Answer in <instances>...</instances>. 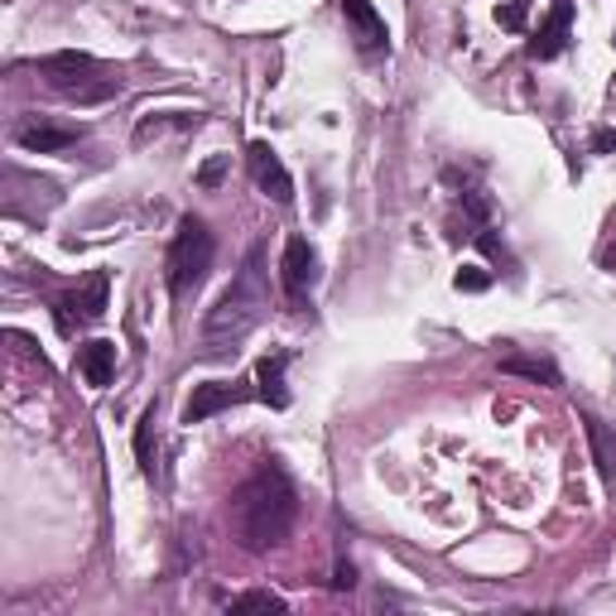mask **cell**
Masks as SVG:
<instances>
[{
  "label": "cell",
  "mask_w": 616,
  "mask_h": 616,
  "mask_svg": "<svg viewBox=\"0 0 616 616\" xmlns=\"http://www.w3.org/2000/svg\"><path fill=\"white\" fill-rule=\"evenodd\" d=\"M265 309H271V285H265V251H261V246H251L241 275L231 279L227 289H222V299L208 309V318H203L208 352H231L237 342H246L255 332V323L265 318Z\"/></svg>",
  "instance_id": "obj_2"
},
{
  "label": "cell",
  "mask_w": 616,
  "mask_h": 616,
  "mask_svg": "<svg viewBox=\"0 0 616 616\" xmlns=\"http://www.w3.org/2000/svg\"><path fill=\"white\" fill-rule=\"evenodd\" d=\"M231 612H285V598H275V592H241V598H231Z\"/></svg>",
  "instance_id": "obj_17"
},
{
  "label": "cell",
  "mask_w": 616,
  "mask_h": 616,
  "mask_svg": "<svg viewBox=\"0 0 616 616\" xmlns=\"http://www.w3.org/2000/svg\"><path fill=\"white\" fill-rule=\"evenodd\" d=\"M294 515H299V496H294V481H289L279 467H261L255 477H246L237 491H231V540H237L246 554H271L289 540L294 530Z\"/></svg>",
  "instance_id": "obj_1"
},
{
  "label": "cell",
  "mask_w": 616,
  "mask_h": 616,
  "mask_svg": "<svg viewBox=\"0 0 616 616\" xmlns=\"http://www.w3.org/2000/svg\"><path fill=\"white\" fill-rule=\"evenodd\" d=\"M342 15H347V25H352V39L362 43L366 53H376L390 43V29H386V20H380V10L372 0H342Z\"/></svg>",
  "instance_id": "obj_9"
},
{
  "label": "cell",
  "mask_w": 616,
  "mask_h": 616,
  "mask_svg": "<svg viewBox=\"0 0 616 616\" xmlns=\"http://www.w3.org/2000/svg\"><path fill=\"white\" fill-rule=\"evenodd\" d=\"M602 271H612V275H616V241L607 246V251H602Z\"/></svg>",
  "instance_id": "obj_22"
},
{
  "label": "cell",
  "mask_w": 616,
  "mask_h": 616,
  "mask_svg": "<svg viewBox=\"0 0 616 616\" xmlns=\"http://www.w3.org/2000/svg\"><path fill=\"white\" fill-rule=\"evenodd\" d=\"M39 73L49 77V87L53 92H63L68 83H77V77H87V73H97V59L92 53H49V59L39 63Z\"/></svg>",
  "instance_id": "obj_11"
},
{
  "label": "cell",
  "mask_w": 616,
  "mask_h": 616,
  "mask_svg": "<svg viewBox=\"0 0 616 616\" xmlns=\"http://www.w3.org/2000/svg\"><path fill=\"white\" fill-rule=\"evenodd\" d=\"M588 424V443H592V463H598V473H602V481H607V491H616V433L607 429L602 419H582Z\"/></svg>",
  "instance_id": "obj_14"
},
{
  "label": "cell",
  "mask_w": 616,
  "mask_h": 616,
  "mask_svg": "<svg viewBox=\"0 0 616 616\" xmlns=\"http://www.w3.org/2000/svg\"><path fill=\"white\" fill-rule=\"evenodd\" d=\"M77 372H83L87 386H111V376H116V342L106 338H92L77 347Z\"/></svg>",
  "instance_id": "obj_10"
},
{
  "label": "cell",
  "mask_w": 616,
  "mask_h": 616,
  "mask_svg": "<svg viewBox=\"0 0 616 616\" xmlns=\"http://www.w3.org/2000/svg\"><path fill=\"white\" fill-rule=\"evenodd\" d=\"M568 29H574V0H554L540 35L530 39V53L535 59H558V53L568 49Z\"/></svg>",
  "instance_id": "obj_8"
},
{
  "label": "cell",
  "mask_w": 616,
  "mask_h": 616,
  "mask_svg": "<svg viewBox=\"0 0 616 616\" xmlns=\"http://www.w3.org/2000/svg\"><path fill=\"white\" fill-rule=\"evenodd\" d=\"M279 285H285L289 304H304L309 289L318 285V251L304 237H289L285 261H279Z\"/></svg>",
  "instance_id": "obj_5"
},
{
  "label": "cell",
  "mask_w": 616,
  "mask_h": 616,
  "mask_svg": "<svg viewBox=\"0 0 616 616\" xmlns=\"http://www.w3.org/2000/svg\"><path fill=\"white\" fill-rule=\"evenodd\" d=\"M501 372H506V376H530V380H544V386H558L554 362H544V356H501Z\"/></svg>",
  "instance_id": "obj_15"
},
{
  "label": "cell",
  "mask_w": 616,
  "mask_h": 616,
  "mask_svg": "<svg viewBox=\"0 0 616 616\" xmlns=\"http://www.w3.org/2000/svg\"><path fill=\"white\" fill-rule=\"evenodd\" d=\"M53 309H59V328L63 332H73L77 323L102 318V313H106V271H92L83 285L73 289V294H63Z\"/></svg>",
  "instance_id": "obj_4"
},
{
  "label": "cell",
  "mask_w": 616,
  "mask_h": 616,
  "mask_svg": "<svg viewBox=\"0 0 616 616\" xmlns=\"http://www.w3.org/2000/svg\"><path fill=\"white\" fill-rule=\"evenodd\" d=\"M150 429H154V410H144V414H140V424H136V453H140V473H144V477H154V453H150Z\"/></svg>",
  "instance_id": "obj_16"
},
{
  "label": "cell",
  "mask_w": 616,
  "mask_h": 616,
  "mask_svg": "<svg viewBox=\"0 0 616 616\" xmlns=\"http://www.w3.org/2000/svg\"><path fill=\"white\" fill-rule=\"evenodd\" d=\"M453 285L463 289V294H481V289H491V275L481 271V265H463V271L453 275Z\"/></svg>",
  "instance_id": "obj_18"
},
{
  "label": "cell",
  "mask_w": 616,
  "mask_h": 616,
  "mask_svg": "<svg viewBox=\"0 0 616 616\" xmlns=\"http://www.w3.org/2000/svg\"><path fill=\"white\" fill-rule=\"evenodd\" d=\"M285 366H289L285 352H271V356H261V362H255V386H261V400H265V405H275V410L289 405Z\"/></svg>",
  "instance_id": "obj_13"
},
{
  "label": "cell",
  "mask_w": 616,
  "mask_h": 616,
  "mask_svg": "<svg viewBox=\"0 0 616 616\" xmlns=\"http://www.w3.org/2000/svg\"><path fill=\"white\" fill-rule=\"evenodd\" d=\"M222 174H227V160H212L208 169L198 174V184H203V188H217V184H222Z\"/></svg>",
  "instance_id": "obj_20"
},
{
  "label": "cell",
  "mask_w": 616,
  "mask_h": 616,
  "mask_svg": "<svg viewBox=\"0 0 616 616\" xmlns=\"http://www.w3.org/2000/svg\"><path fill=\"white\" fill-rule=\"evenodd\" d=\"M251 174H255V188H261L265 198H275L279 208L294 203V178H289L285 160H279L265 140H251Z\"/></svg>",
  "instance_id": "obj_6"
},
{
  "label": "cell",
  "mask_w": 616,
  "mask_h": 616,
  "mask_svg": "<svg viewBox=\"0 0 616 616\" xmlns=\"http://www.w3.org/2000/svg\"><path fill=\"white\" fill-rule=\"evenodd\" d=\"M525 15H530V0H506V5H496V25H506V29H520Z\"/></svg>",
  "instance_id": "obj_19"
},
{
  "label": "cell",
  "mask_w": 616,
  "mask_h": 616,
  "mask_svg": "<svg viewBox=\"0 0 616 616\" xmlns=\"http://www.w3.org/2000/svg\"><path fill=\"white\" fill-rule=\"evenodd\" d=\"M77 136H83V130H73V126H20L15 144L29 154H59V150H68V144H77Z\"/></svg>",
  "instance_id": "obj_12"
},
{
  "label": "cell",
  "mask_w": 616,
  "mask_h": 616,
  "mask_svg": "<svg viewBox=\"0 0 616 616\" xmlns=\"http://www.w3.org/2000/svg\"><path fill=\"white\" fill-rule=\"evenodd\" d=\"M332 588H356V568H352V564H338V578H332Z\"/></svg>",
  "instance_id": "obj_21"
},
{
  "label": "cell",
  "mask_w": 616,
  "mask_h": 616,
  "mask_svg": "<svg viewBox=\"0 0 616 616\" xmlns=\"http://www.w3.org/2000/svg\"><path fill=\"white\" fill-rule=\"evenodd\" d=\"M212 251H217V246H212L208 222H198V217H184V222H178V231H174V241H169V261H164V271H169V294H174V299L193 294V289L208 279Z\"/></svg>",
  "instance_id": "obj_3"
},
{
  "label": "cell",
  "mask_w": 616,
  "mask_h": 616,
  "mask_svg": "<svg viewBox=\"0 0 616 616\" xmlns=\"http://www.w3.org/2000/svg\"><path fill=\"white\" fill-rule=\"evenodd\" d=\"M241 400H246L241 386H227V380H203V386H193V395H188L184 424H203V419H212V414L241 405Z\"/></svg>",
  "instance_id": "obj_7"
}]
</instances>
